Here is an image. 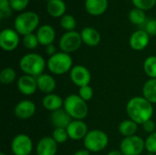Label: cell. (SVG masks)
<instances>
[{"instance_id":"1f68e13d","label":"cell","mask_w":156,"mask_h":155,"mask_svg":"<svg viewBox=\"0 0 156 155\" xmlns=\"http://www.w3.org/2000/svg\"><path fill=\"white\" fill-rule=\"evenodd\" d=\"M12 7L9 0H0V18L4 19L12 15Z\"/></svg>"},{"instance_id":"d4e9b609","label":"cell","mask_w":156,"mask_h":155,"mask_svg":"<svg viewBox=\"0 0 156 155\" xmlns=\"http://www.w3.org/2000/svg\"><path fill=\"white\" fill-rule=\"evenodd\" d=\"M138 125L135 122L132 120H125L122 122L119 125V132L124 137H130L136 135L138 131Z\"/></svg>"},{"instance_id":"d590c367","label":"cell","mask_w":156,"mask_h":155,"mask_svg":"<svg viewBox=\"0 0 156 155\" xmlns=\"http://www.w3.org/2000/svg\"><path fill=\"white\" fill-rule=\"evenodd\" d=\"M144 30L151 37L156 35V18L147 19L144 25Z\"/></svg>"},{"instance_id":"f35d334b","label":"cell","mask_w":156,"mask_h":155,"mask_svg":"<svg viewBox=\"0 0 156 155\" xmlns=\"http://www.w3.org/2000/svg\"><path fill=\"white\" fill-rule=\"evenodd\" d=\"M46 53L48 55V56H53V55H55L56 53H58L57 52V48H56V47L53 45V44H50V45H48V46H47L46 47Z\"/></svg>"},{"instance_id":"7402d4cb","label":"cell","mask_w":156,"mask_h":155,"mask_svg":"<svg viewBox=\"0 0 156 155\" xmlns=\"http://www.w3.org/2000/svg\"><path fill=\"white\" fill-rule=\"evenodd\" d=\"M63 105H64V100H62V98L54 93L47 94L42 100V106L47 111H49L51 112L62 109Z\"/></svg>"},{"instance_id":"e0dca14e","label":"cell","mask_w":156,"mask_h":155,"mask_svg":"<svg viewBox=\"0 0 156 155\" xmlns=\"http://www.w3.org/2000/svg\"><path fill=\"white\" fill-rule=\"evenodd\" d=\"M72 120L73 119L64 109H59L58 111H52L50 115V122L52 125L55 127V129L56 128L67 129L69 123L72 122Z\"/></svg>"},{"instance_id":"8992f818","label":"cell","mask_w":156,"mask_h":155,"mask_svg":"<svg viewBox=\"0 0 156 155\" xmlns=\"http://www.w3.org/2000/svg\"><path fill=\"white\" fill-rule=\"evenodd\" d=\"M83 144L86 150L92 153H99L106 149L109 144V137L103 131L91 130L89 131L83 139Z\"/></svg>"},{"instance_id":"f546056e","label":"cell","mask_w":156,"mask_h":155,"mask_svg":"<svg viewBox=\"0 0 156 155\" xmlns=\"http://www.w3.org/2000/svg\"><path fill=\"white\" fill-rule=\"evenodd\" d=\"M52 138L55 140V142L58 144L66 143L69 139V134H68L67 129L56 128L52 132Z\"/></svg>"},{"instance_id":"5bb4252c","label":"cell","mask_w":156,"mask_h":155,"mask_svg":"<svg viewBox=\"0 0 156 155\" xmlns=\"http://www.w3.org/2000/svg\"><path fill=\"white\" fill-rule=\"evenodd\" d=\"M150 42V36L144 30L139 29L134 31L129 39V45L130 47L137 51L144 49Z\"/></svg>"},{"instance_id":"44dd1931","label":"cell","mask_w":156,"mask_h":155,"mask_svg":"<svg viewBox=\"0 0 156 155\" xmlns=\"http://www.w3.org/2000/svg\"><path fill=\"white\" fill-rule=\"evenodd\" d=\"M108 0H85V9L91 16H101L108 8Z\"/></svg>"},{"instance_id":"3957f363","label":"cell","mask_w":156,"mask_h":155,"mask_svg":"<svg viewBox=\"0 0 156 155\" xmlns=\"http://www.w3.org/2000/svg\"><path fill=\"white\" fill-rule=\"evenodd\" d=\"M63 109L69 114L73 120L83 121L89 112L87 101L82 100L79 95L71 94L64 100Z\"/></svg>"},{"instance_id":"603a6c76","label":"cell","mask_w":156,"mask_h":155,"mask_svg":"<svg viewBox=\"0 0 156 155\" xmlns=\"http://www.w3.org/2000/svg\"><path fill=\"white\" fill-rule=\"evenodd\" d=\"M66 9L67 6L63 0H49L47 4V11L53 17H62Z\"/></svg>"},{"instance_id":"b9f144b4","label":"cell","mask_w":156,"mask_h":155,"mask_svg":"<svg viewBox=\"0 0 156 155\" xmlns=\"http://www.w3.org/2000/svg\"><path fill=\"white\" fill-rule=\"evenodd\" d=\"M0 155H6L5 153H0Z\"/></svg>"},{"instance_id":"7c38bea8","label":"cell","mask_w":156,"mask_h":155,"mask_svg":"<svg viewBox=\"0 0 156 155\" xmlns=\"http://www.w3.org/2000/svg\"><path fill=\"white\" fill-rule=\"evenodd\" d=\"M69 138L73 141H80L86 137L89 132L87 124L81 120H72L67 128Z\"/></svg>"},{"instance_id":"83f0119b","label":"cell","mask_w":156,"mask_h":155,"mask_svg":"<svg viewBox=\"0 0 156 155\" xmlns=\"http://www.w3.org/2000/svg\"><path fill=\"white\" fill-rule=\"evenodd\" d=\"M16 78V72L14 69L6 67L3 69L0 72V81L2 84L9 85L15 81Z\"/></svg>"},{"instance_id":"30bf717a","label":"cell","mask_w":156,"mask_h":155,"mask_svg":"<svg viewBox=\"0 0 156 155\" xmlns=\"http://www.w3.org/2000/svg\"><path fill=\"white\" fill-rule=\"evenodd\" d=\"M19 34L12 28H5L0 33V47L5 51L15 50L19 44Z\"/></svg>"},{"instance_id":"8fae6325","label":"cell","mask_w":156,"mask_h":155,"mask_svg":"<svg viewBox=\"0 0 156 155\" xmlns=\"http://www.w3.org/2000/svg\"><path fill=\"white\" fill-rule=\"evenodd\" d=\"M69 78L72 83L80 88L86 85H90L91 74L86 67L82 65H76L73 66V68L69 71Z\"/></svg>"},{"instance_id":"5b68a950","label":"cell","mask_w":156,"mask_h":155,"mask_svg":"<svg viewBox=\"0 0 156 155\" xmlns=\"http://www.w3.org/2000/svg\"><path fill=\"white\" fill-rule=\"evenodd\" d=\"M47 67L52 74L63 75L71 70L73 68V61L69 54L61 51L49 57Z\"/></svg>"},{"instance_id":"8d00e7d4","label":"cell","mask_w":156,"mask_h":155,"mask_svg":"<svg viewBox=\"0 0 156 155\" xmlns=\"http://www.w3.org/2000/svg\"><path fill=\"white\" fill-rule=\"evenodd\" d=\"M9 2L13 10L22 11L27 6L29 0H9Z\"/></svg>"},{"instance_id":"60d3db41","label":"cell","mask_w":156,"mask_h":155,"mask_svg":"<svg viewBox=\"0 0 156 155\" xmlns=\"http://www.w3.org/2000/svg\"><path fill=\"white\" fill-rule=\"evenodd\" d=\"M107 155H123V153L121 152V151H117V150H113V151H111L109 152Z\"/></svg>"},{"instance_id":"836d02e7","label":"cell","mask_w":156,"mask_h":155,"mask_svg":"<svg viewBox=\"0 0 156 155\" xmlns=\"http://www.w3.org/2000/svg\"><path fill=\"white\" fill-rule=\"evenodd\" d=\"M133 3L136 8L144 11L153 8L155 5L156 0H133Z\"/></svg>"},{"instance_id":"ba28073f","label":"cell","mask_w":156,"mask_h":155,"mask_svg":"<svg viewBox=\"0 0 156 155\" xmlns=\"http://www.w3.org/2000/svg\"><path fill=\"white\" fill-rule=\"evenodd\" d=\"M120 149L123 155H140L145 149V141L137 135L124 137Z\"/></svg>"},{"instance_id":"7bdbcfd3","label":"cell","mask_w":156,"mask_h":155,"mask_svg":"<svg viewBox=\"0 0 156 155\" xmlns=\"http://www.w3.org/2000/svg\"><path fill=\"white\" fill-rule=\"evenodd\" d=\"M147 155H155V154H154V153H149Z\"/></svg>"},{"instance_id":"7a4b0ae2","label":"cell","mask_w":156,"mask_h":155,"mask_svg":"<svg viewBox=\"0 0 156 155\" xmlns=\"http://www.w3.org/2000/svg\"><path fill=\"white\" fill-rule=\"evenodd\" d=\"M46 61L44 58L37 53H28L23 56L19 61V68L25 75H29L37 78L43 74L46 68Z\"/></svg>"},{"instance_id":"ac0fdd59","label":"cell","mask_w":156,"mask_h":155,"mask_svg":"<svg viewBox=\"0 0 156 155\" xmlns=\"http://www.w3.org/2000/svg\"><path fill=\"white\" fill-rule=\"evenodd\" d=\"M36 35L37 37L39 45L47 47L53 43L56 37V32L50 25H42L37 28Z\"/></svg>"},{"instance_id":"2e32d148","label":"cell","mask_w":156,"mask_h":155,"mask_svg":"<svg viewBox=\"0 0 156 155\" xmlns=\"http://www.w3.org/2000/svg\"><path fill=\"white\" fill-rule=\"evenodd\" d=\"M36 152L37 155H56L58 152V143L52 137H43L37 144Z\"/></svg>"},{"instance_id":"4316f807","label":"cell","mask_w":156,"mask_h":155,"mask_svg":"<svg viewBox=\"0 0 156 155\" xmlns=\"http://www.w3.org/2000/svg\"><path fill=\"white\" fill-rule=\"evenodd\" d=\"M144 70L150 79H156V56H150L145 58Z\"/></svg>"},{"instance_id":"277c9868","label":"cell","mask_w":156,"mask_h":155,"mask_svg":"<svg viewBox=\"0 0 156 155\" xmlns=\"http://www.w3.org/2000/svg\"><path fill=\"white\" fill-rule=\"evenodd\" d=\"M39 24V16L33 11L20 13L14 21L15 30L23 37L33 33Z\"/></svg>"},{"instance_id":"ab89813d","label":"cell","mask_w":156,"mask_h":155,"mask_svg":"<svg viewBox=\"0 0 156 155\" xmlns=\"http://www.w3.org/2000/svg\"><path fill=\"white\" fill-rule=\"evenodd\" d=\"M90 152H89L86 149H81V150H78L77 152H75L73 155H90Z\"/></svg>"},{"instance_id":"6da1fadb","label":"cell","mask_w":156,"mask_h":155,"mask_svg":"<svg viewBox=\"0 0 156 155\" xmlns=\"http://www.w3.org/2000/svg\"><path fill=\"white\" fill-rule=\"evenodd\" d=\"M126 111L130 120L137 124H144L145 122L152 120L154 115V107L144 97H133L126 105Z\"/></svg>"},{"instance_id":"4dcf8cb0","label":"cell","mask_w":156,"mask_h":155,"mask_svg":"<svg viewBox=\"0 0 156 155\" xmlns=\"http://www.w3.org/2000/svg\"><path fill=\"white\" fill-rule=\"evenodd\" d=\"M23 44L27 49H35L39 45V42L37 35L31 33L23 37Z\"/></svg>"},{"instance_id":"484cf974","label":"cell","mask_w":156,"mask_h":155,"mask_svg":"<svg viewBox=\"0 0 156 155\" xmlns=\"http://www.w3.org/2000/svg\"><path fill=\"white\" fill-rule=\"evenodd\" d=\"M129 19L133 24H134L136 26H144L147 20L144 11L142 9L136 8V7L130 11Z\"/></svg>"},{"instance_id":"d6a6232c","label":"cell","mask_w":156,"mask_h":155,"mask_svg":"<svg viewBox=\"0 0 156 155\" xmlns=\"http://www.w3.org/2000/svg\"><path fill=\"white\" fill-rule=\"evenodd\" d=\"M93 94H94V91H93V89L90 86V85H86V86H83V87H80L79 89V96L84 100L85 101H89L92 99L93 97Z\"/></svg>"},{"instance_id":"f1b7e54d","label":"cell","mask_w":156,"mask_h":155,"mask_svg":"<svg viewBox=\"0 0 156 155\" xmlns=\"http://www.w3.org/2000/svg\"><path fill=\"white\" fill-rule=\"evenodd\" d=\"M60 26L63 29L68 31H73L76 28L77 21L71 15H64L60 19Z\"/></svg>"},{"instance_id":"9a60e30c","label":"cell","mask_w":156,"mask_h":155,"mask_svg":"<svg viewBox=\"0 0 156 155\" xmlns=\"http://www.w3.org/2000/svg\"><path fill=\"white\" fill-rule=\"evenodd\" d=\"M16 85L19 92L26 96L34 94L37 90V78L29 75H22L18 79Z\"/></svg>"},{"instance_id":"4fadbf2b","label":"cell","mask_w":156,"mask_h":155,"mask_svg":"<svg viewBox=\"0 0 156 155\" xmlns=\"http://www.w3.org/2000/svg\"><path fill=\"white\" fill-rule=\"evenodd\" d=\"M36 112V105L32 100H20L14 108V114L20 120H28Z\"/></svg>"},{"instance_id":"cb8c5ba5","label":"cell","mask_w":156,"mask_h":155,"mask_svg":"<svg viewBox=\"0 0 156 155\" xmlns=\"http://www.w3.org/2000/svg\"><path fill=\"white\" fill-rule=\"evenodd\" d=\"M143 97L152 104L156 103V79H148L143 86Z\"/></svg>"},{"instance_id":"9c48e42d","label":"cell","mask_w":156,"mask_h":155,"mask_svg":"<svg viewBox=\"0 0 156 155\" xmlns=\"http://www.w3.org/2000/svg\"><path fill=\"white\" fill-rule=\"evenodd\" d=\"M33 150V142L27 134H18L12 140L11 152L14 155H30Z\"/></svg>"},{"instance_id":"74e56055","label":"cell","mask_w":156,"mask_h":155,"mask_svg":"<svg viewBox=\"0 0 156 155\" xmlns=\"http://www.w3.org/2000/svg\"><path fill=\"white\" fill-rule=\"evenodd\" d=\"M142 127L143 130L149 134H152L153 132H155V122L153 120H149L145 122L144 124H142Z\"/></svg>"},{"instance_id":"e575fe53","label":"cell","mask_w":156,"mask_h":155,"mask_svg":"<svg viewBox=\"0 0 156 155\" xmlns=\"http://www.w3.org/2000/svg\"><path fill=\"white\" fill-rule=\"evenodd\" d=\"M145 149L150 153H156V132L149 134L145 140Z\"/></svg>"},{"instance_id":"ffe728a7","label":"cell","mask_w":156,"mask_h":155,"mask_svg":"<svg viewBox=\"0 0 156 155\" xmlns=\"http://www.w3.org/2000/svg\"><path fill=\"white\" fill-rule=\"evenodd\" d=\"M80 36L82 42L89 47H96L101 42V35L99 31L94 27H84L80 32Z\"/></svg>"},{"instance_id":"d6986e66","label":"cell","mask_w":156,"mask_h":155,"mask_svg":"<svg viewBox=\"0 0 156 155\" xmlns=\"http://www.w3.org/2000/svg\"><path fill=\"white\" fill-rule=\"evenodd\" d=\"M37 90H39L41 92L47 94L53 93V91L56 89V80L55 79L49 75V74H41L37 78Z\"/></svg>"},{"instance_id":"52a82bcc","label":"cell","mask_w":156,"mask_h":155,"mask_svg":"<svg viewBox=\"0 0 156 155\" xmlns=\"http://www.w3.org/2000/svg\"><path fill=\"white\" fill-rule=\"evenodd\" d=\"M82 43L83 42L80 33L73 30V31H68L65 34H63L59 39L58 45L62 52L69 54L77 51L80 48Z\"/></svg>"}]
</instances>
